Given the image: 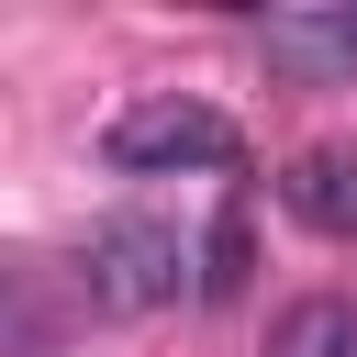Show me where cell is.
<instances>
[{
	"label": "cell",
	"mask_w": 357,
	"mask_h": 357,
	"mask_svg": "<svg viewBox=\"0 0 357 357\" xmlns=\"http://www.w3.org/2000/svg\"><path fill=\"white\" fill-rule=\"evenodd\" d=\"M245 290V201H223V223L201 234V301H234Z\"/></svg>",
	"instance_id": "cell-7"
},
{
	"label": "cell",
	"mask_w": 357,
	"mask_h": 357,
	"mask_svg": "<svg viewBox=\"0 0 357 357\" xmlns=\"http://www.w3.org/2000/svg\"><path fill=\"white\" fill-rule=\"evenodd\" d=\"M279 212L312 223L324 245H357V145H301L279 167Z\"/></svg>",
	"instance_id": "cell-5"
},
{
	"label": "cell",
	"mask_w": 357,
	"mask_h": 357,
	"mask_svg": "<svg viewBox=\"0 0 357 357\" xmlns=\"http://www.w3.org/2000/svg\"><path fill=\"white\" fill-rule=\"evenodd\" d=\"M257 357H357V301H346V290H301V301H279L268 335H257Z\"/></svg>",
	"instance_id": "cell-6"
},
{
	"label": "cell",
	"mask_w": 357,
	"mask_h": 357,
	"mask_svg": "<svg viewBox=\"0 0 357 357\" xmlns=\"http://www.w3.org/2000/svg\"><path fill=\"white\" fill-rule=\"evenodd\" d=\"M89 290L78 268H45V257H0V357H56L78 335Z\"/></svg>",
	"instance_id": "cell-3"
},
{
	"label": "cell",
	"mask_w": 357,
	"mask_h": 357,
	"mask_svg": "<svg viewBox=\"0 0 357 357\" xmlns=\"http://www.w3.org/2000/svg\"><path fill=\"white\" fill-rule=\"evenodd\" d=\"M78 290H89V312H156V301H178V290H201V279H190L178 223L112 212V223H89V245H78Z\"/></svg>",
	"instance_id": "cell-2"
},
{
	"label": "cell",
	"mask_w": 357,
	"mask_h": 357,
	"mask_svg": "<svg viewBox=\"0 0 357 357\" xmlns=\"http://www.w3.org/2000/svg\"><path fill=\"white\" fill-rule=\"evenodd\" d=\"M257 56L290 89H346L357 78V11H268L257 22Z\"/></svg>",
	"instance_id": "cell-4"
},
{
	"label": "cell",
	"mask_w": 357,
	"mask_h": 357,
	"mask_svg": "<svg viewBox=\"0 0 357 357\" xmlns=\"http://www.w3.org/2000/svg\"><path fill=\"white\" fill-rule=\"evenodd\" d=\"M100 167H123V178H178V167H212V178H234V167H245V134H234L212 100H190V89H145V100H123V112H112Z\"/></svg>",
	"instance_id": "cell-1"
}]
</instances>
